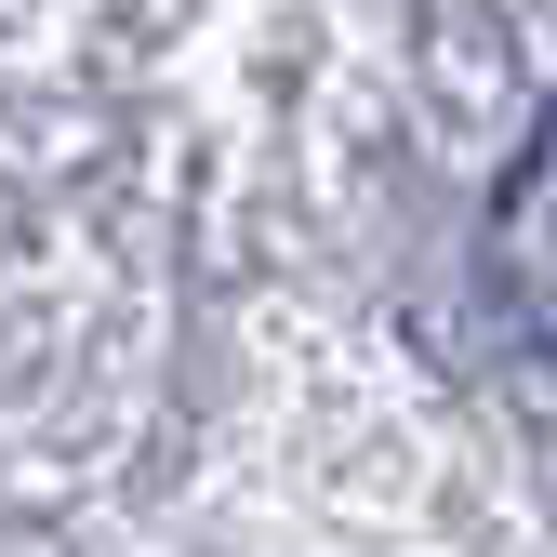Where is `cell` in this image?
Here are the masks:
<instances>
[{
  "mask_svg": "<svg viewBox=\"0 0 557 557\" xmlns=\"http://www.w3.org/2000/svg\"><path fill=\"white\" fill-rule=\"evenodd\" d=\"M478 278H492V306H505V332L531 345V359H557V107H544V133L518 147V173L492 186Z\"/></svg>",
  "mask_w": 557,
  "mask_h": 557,
  "instance_id": "obj_1",
  "label": "cell"
}]
</instances>
